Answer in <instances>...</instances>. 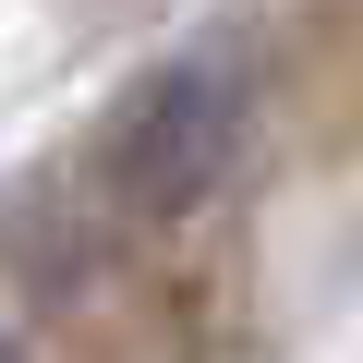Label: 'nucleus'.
<instances>
[{
	"instance_id": "1",
	"label": "nucleus",
	"mask_w": 363,
	"mask_h": 363,
	"mask_svg": "<svg viewBox=\"0 0 363 363\" xmlns=\"http://www.w3.org/2000/svg\"><path fill=\"white\" fill-rule=\"evenodd\" d=\"M242 121H255V49L242 37H194L109 109L97 169H109V194L133 218H194L230 182V157H242Z\"/></svg>"
}]
</instances>
